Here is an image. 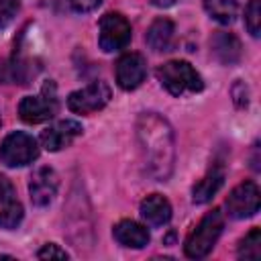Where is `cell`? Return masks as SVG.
<instances>
[{
	"label": "cell",
	"instance_id": "6",
	"mask_svg": "<svg viewBox=\"0 0 261 261\" xmlns=\"http://www.w3.org/2000/svg\"><path fill=\"white\" fill-rule=\"evenodd\" d=\"M110 86L106 82H92L90 86L75 90L67 98V106L75 114H92L102 110L110 102Z\"/></svg>",
	"mask_w": 261,
	"mask_h": 261
},
{
	"label": "cell",
	"instance_id": "19",
	"mask_svg": "<svg viewBox=\"0 0 261 261\" xmlns=\"http://www.w3.org/2000/svg\"><path fill=\"white\" fill-rule=\"evenodd\" d=\"M239 257L241 259H259L261 257V230L251 228L245 239L239 245Z\"/></svg>",
	"mask_w": 261,
	"mask_h": 261
},
{
	"label": "cell",
	"instance_id": "5",
	"mask_svg": "<svg viewBox=\"0 0 261 261\" xmlns=\"http://www.w3.org/2000/svg\"><path fill=\"white\" fill-rule=\"evenodd\" d=\"M39 157V145L29 133H10L0 145V161L8 167H22Z\"/></svg>",
	"mask_w": 261,
	"mask_h": 261
},
{
	"label": "cell",
	"instance_id": "3",
	"mask_svg": "<svg viewBox=\"0 0 261 261\" xmlns=\"http://www.w3.org/2000/svg\"><path fill=\"white\" fill-rule=\"evenodd\" d=\"M157 80L171 96L194 94L204 88L200 73L188 61H167L157 69Z\"/></svg>",
	"mask_w": 261,
	"mask_h": 261
},
{
	"label": "cell",
	"instance_id": "20",
	"mask_svg": "<svg viewBox=\"0 0 261 261\" xmlns=\"http://www.w3.org/2000/svg\"><path fill=\"white\" fill-rule=\"evenodd\" d=\"M245 24L253 37H259L261 31V0H249L245 8Z\"/></svg>",
	"mask_w": 261,
	"mask_h": 261
},
{
	"label": "cell",
	"instance_id": "2",
	"mask_svg": "<svg viewBox=\"0 0 261 261\" xmlns=\"http://www.w3.org/2000/svg\"><path fill=\"white\" fill-rule=\"evenodd\" d=\"M222 226H224V216L218 208L206 212L202 216V220L194 226V230L188 234L186 245H184V253L190 259L206 257L212 251V247L216 245V241L222 232Z\"/></svg>",
	"mask_w": 261,
	"mask_h": 261
},
{
	"label": "cell",
	"instance_id": "14",
	"mask_svg": "<svg viewBox=\"0 0 261 261\" xmlns=\"http://www.w3.org/2000/svg\"><path fill=\"white\" fill-rule=\"evenodd\" d=\"M112 234L122 247H130V249H143L145 245H149L151 239L149 230L135 220H120L112 228Z\"/></svg>",
	"mask_w": 261,
	"mask_h": 261
},
{
	"label": "cell",
	"instance_id": "16",
	"mask_svg": "<svg viewBox=\"0 0 261 261\" xmlns=\"http://www.w3.org/2000/svg\"><path fill=\"white\" fill-rule=\"evenodd\" d=\"M173 33H175V27L169 18H157L151 22V27L147 29V35H145V41L147 45L161 53V51H169L171 43H173Z\"/></svg>",
	"mask_w": 261,
	"mask_h": 261
},
{
	"label": "cell",
	"instance_id": "8",
	"mask_svg": "<svg viewBox=\"0 0 261 261\" xmlns=\"http://www.w3.org/2000/svg\"><path fill=\"white\" fill-rule=\"evenodd\" d=\"M261 196L255 181L239 184L226 198V210L232 218H249L259 212Z\"/></svg>",
	"mask_w": 261,
	"mask_h": 261
},
{
	"label": "cell",
	"instance_id": "12",
	"mask_svg": "<svg viewBox=\"0 0 261 261\" xmlns=\"http://www.w3.org/2000/svg\"><path fill=\"white\" fill-rule=\"evenodd\" d=\"M22 220V204L16 198L14 186L8 177L0 175V226L16 228Z\"/></svg>",
	"mask_w": 261,
	"mask_h": 261
},
{
	"label": "cell",
	"instance_id": "22",
	"mask_svg": "<svg viewBox=\"0 0 261 261\" xmlns=\"http://www.w3.org/2000/svg\"><path fill=\"white\" fill-rule=\"evenodd\" d=\"M37 257H39V259H67L69 255H67L63 249H59L57 245L49 243V245H45V247L37 253Z\"/></svg>",
	"mask_w": 261,
	"mask_h": 261
},
{
	"label": "cell",
	"instance_id": "15",
	"mask_svg": "<svg viewBox=\"0 0 261 261\" xmlns=\"http://www.w3.org/2000/svg\"><path fill=\"white\" fill-rule=\"evenodd\" d=\"M141 216L151 226H163L171 218V204L161 194H151L141 202Z\"/></svg>",
	"mask_w": 261,
	"mask_h": 261
},
{
	"label": "cell",
	"instance_id": "13",
	"mask_svg": "<svg viewBox=\"0 0 261 261\" xmlns=\"http://www.w3.org/2000/svg\"><path fill=\"white\" fill-rule=\"evenodd\" d=\"M210 47H212L214 57L224 65H234L241 59V53H243L241 51V41L232 33H226V31L214 33V37L210 39Z\"/></svg>",
	"mask_w": 261,
	"mask_h": 261
},
{
	"label": "cell",
	"instance_id": "17",
	"mask_svg": "<svg viewBox=\"0 0 261 261\" xmlns=\"http://www.w3.org/2000/svg\"><path fill=\"white\" fill-rule=\"evenodd\" d=\"M222 181H224V169H222V165H212L208 169V173L194 186V190H192L194 202L196 204H204V202L212 200V196L220 190Z\"/></svg>",
	"mask_w": 261,
	"mask_h": 261
},
{
	"label": "cell",
	"instance_id": "24",
	"mask_svg": "<svg viewBox=\"0 0 261 261\" xmlns=\"http://www.w3.org/2000/svg\"><path fill=\"white\" fill-rule=\"evenodd\" d=\"M175 0H153V4H157V6H167V4H173Z\"/></svg>",
	"mask_w": 261,
	"mask_h": 261
},
{
	"label": "cell",
	"instance_id": "23",
	"mask_svg": "<svg viewBox=\"0 0 261 261\" xmlns=\"http://www.w3.org/2000/svg\"><path fill=\"white\" fill-rule=\"evenodd\" d=\"M69 4L77 12H90V10L98 8L102 4V0H69Z\"/></svg>",
	"mask_w": 261,
	"mask_h": 261
},
{
	"label": "cell",
	"instance_id": "21",
	"mask_svg": "<svg viewBox=\"0 0 261 261\" xmlns=\"http://www.w3.org/2000/svg\"><path fill=\"white\" fill-rule=\"evenodd\" d=\"M16 10H18V0H0V29L12 22Z\"/></svg>",
	"mask_w": 261,
	"mask_h": 261
},
{
	"label": "cell",
	"instance_id": "10",
	"mask_svg": "<svg viewBox=\"0 0 261 261\" xmlns=\"http://www.w3.org/2000/svg\"><path fill=\"white\" fill-rule=\"evenodd\" d=\"M59 188V177L51 167H39L29 181V194L35 206H47L53 202Z\"/></svg>",
	"mask_w": 261,
	"mask_h": 261
},
{
	"label": "cell",
	"instance_id": "11",
	"mask_svg": "<svg viewBox=\"0 0 261 261\" xmlns=\"http://www.w3.org/2000/svg\"><path fill=\"white\" fill-rule=\"evenodd\" d=\"M82 130L84 128L77 120H59V122H55L43 130L41 143L47 151H59V149L69 147L82 135Z\"/></svg>",
	"mask_w": 261,
	"mask_h": 261
},
{
	"label": "cell",
	"instance_id": "1",
	"mask_svg": "<svg viewBox=\"0 0 261 261\" xmlns=\"http://www.w3.org/2000/svg\"><path fill=\"white\" fill-rule=\"evenodd\" d=\"M137 137L147 171L155 179L165 181L173 171L175 159L171 126L159 114L145 112L137 120Z\"/></svg>",
	"mask_w": 261,
	"mask_h": 261
},
{
	"label": "cell",
	"instance_id": "18",
	"mask_svg": "<svg viewBox=\"0 0 261 261\" xmlns=\"http://www.w3.org/2000/svg\"><path fill=\"white\" fill-rule=\"evenodd\" d=\"M204 8L214 20H218L222 24H228L237 16L239 2L237 0H204Z\"/></svg>",
	"mask_w": 261,
	"mask_h": 261
},
{
	"label": "cell",
	"instance_id": "9",
	"mask_svg": "<svg viewBox=\"0 0 261 261\" xmlns=\"http://www.w3.org/2000/svg\"><path fill=\"white\" fill-rule=\"evenodd\" d=\"M147 75V63L141 53H126L116 61V82L122 90H135Z\"/></svg>",
	"mask_w": 261,
	"mask_h": 261
},
{
	"label": "cell",
	"instance_id": "7",
	"mask_svg": "<svg viewBox=\"0 0 261 261\" xmlns=\"http://www.w3.org/2000/svg\"><path fill=\"white\" fill-rule=\"evenodd\" d=\"M100 47L106 53L120 51L130 41V24L128 20L118 12H106L100 18V35H98Z\"/></svg>",
	"mask_w": 261,
	"mask_h": 261
},
{
	"label": "cell",
	"instance_id": "4",
	"mask_svg": "<svg viewBox=\"0 0 261 261\" xmlns=\"http://www.w3.org/2000/svg\"><path fill=\"white\" fill-rule=\"evenodd\" d=\"M59 110L55 84L47 82L37 96H24L18 104V116L29 124H39L53 118Z\"/></svg>",
	"mask_w": 261,
	"mask_h": 261
}]
</instances>
